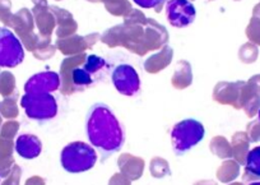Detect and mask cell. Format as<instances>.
<instances>
[{"label": "cell", "mask_w": 260, "mask_h": 185, "mask_svg": "<svg viewBox=\"0 0 260 185\" xmlns=\"http://www.w3.org/2000/svg\"><path fill=\"white\" fill-rule=\"evenodd\" d=\"M86 133L91 146L100 152L102 160L117 153L125 143L121 122L114 111L102 102L89 107L86 116Z\"/></svg>", "instance_id": "1"}, {"label": "cell", "mask_w": 260, "mask_h": 185, "mask_svg": "<svg viewBox=\"0 0 260 185\" xmlns=\"http://www.w3.org/2000/svg\"><path fill=\"white\" fill-rule=\"evenodd\" d=\"M110 67L104 57L93 54L87 55L83 63L72 71V92H82L104 81Z\"/></svg>", "instance_id": "2"}, {"label": "cell", "mask_w": 260, "mask_h": 185, "mask_svg": "<svg viewBox=\"0 0 260 185\" xmlns=\"http://www.w3.org/2000/svg\"><path fill=\"white\" fill-rule=\"evenodd\" d=\"M62 169L71 174H79L91 170L97 162L94 147L84 142H72L62 148L60 155Z\"/></svg>", "instance_id": "3"}, {"label": "cell", "mask_w": 260, "mask_h": 185, "mask_svg": "<svg viewBox=\"0 0 260 185\" xmlns=\"http://www.w3.org/2000/svg\"><path fill=\"white\" fill-rule=\"evenodd\" d=\"M170 136L174 152L177 156H182L203 141L206 128L199 120L184 119L172 127Z\"/></svg>", "instance_id": "4"}, {"label": "cell", "mask_w": 260, "mask_h": 185, "mask_svg": "<svg viewBox=\"0 0 260 185\" xmlns=\"http://www.w3.org/2000/svg\"><path fill=\"white\" fill-rule=\"evenodd\" d=\"M27 117L39 122H46L57 115V101L51 94H24L21 99Z\"/></svg>", "instance_id": "5"}, {"label": "cell", "mask_w": 260, "mask_h": 185, "mask_svg": "<svg viewBox=\"0 0 260 185\" xmlns=\"http://www.w3.org/2000/svg\"><path fill=\"white\" fill-rule=\"evenodd\" d=\"M24 60V49L18 37L8 28L0 27V67L16 68Z\"/></svg>", "instance_id": "6"}, {"label": "cell", "mask_w": 260, "mask_h": 185, "mask_svg": "<svg viewBox=\"0 0 260 185\" xmlns=\"http://www.w3.org/2000/svg\"><path fill=\"white\" fill-rule=\"evenodd\" d=\"M111 81L119 94L133 97L141 91V78L134 67L129 64H120L115 67L111 73Z\"/></svg>", "instance_id": "7"}, {"label": "cell", "mask_w": 260, "mask_h": 185, "mask_svg": "<svg viewBox=\"0 0 260 185\" xmlns=\"http://www.w3.org/2000/svg\"><path fill=\"white\" fill-rule=\"evenodd\" d=\"M166 17L171 26L184 28L195 21L197 9L190 0H169L166 4Z\"/></svg>", "instance_id": "8"}, {"label": "cell", "mask_w": 260, "mask_h": 185, "mask_svg": "<svg viewBox=\"0 0 260 185\" xmlns=\"http://www.w3.org/2000/svg\"><path fill=\"white\" fill-rule=\"evenodd\" d=\"M61 86V78L56 72H41L32 76L24 84L26 94H51Z\"/></svg>", "instance_id": "9"}, {"label": "cell", "mask_w": 260, "mask_h": 185, "mask_svg": "<svg viewBox=\"0 0 260 185\" xmlns=\"http://www.w3.org/2000/svg\"><path fill=\"white\" fill-rule=\"evenodd\" d=\"M16 152L26 160H34L42 152V142L34 134H21L14 143Z\"/></svg>", "instance_id": "10"}, {"label": "cell", "mask_w": 260, "mask_h": 185, "mask_svg": "<svg viewBox=\"0 0 260 185\" xmlns=\"http://www.w3.org/2000/svg\"><path fill=\"white\" fill-rule=\"evenodd\" d=\"M245 177L260 180V146L250 149L245 160Z\"/></svg>", "instance_id": "11"}, {"label": "cell", "mask_w": 260, "mask_h": 185, "mask_svg": "<svg viewBox=\"0 0 260 185\" xmlns=\"http://www.w3.org/2000/svg\"><path fill=\"white\" fill-rule=\"evenodd\" d=\"M134 3L137 4L138 7L144 9H152V8H157L159 4H162L165 0H133Z\"/></svg>", "instance_id": "12"}, {"label": "cell", "mask_w": 260, "mask_h": 185, "mask_svg": "<svg viewBox=\"0 0 260 185\" xmlns=\"http://www.w3.org/2000/svg\"><path fill=\"white\" fill-rule=\"evenodd\" d=\"M249 185H260V180H256V181H252V182H250Z\"/></svg>", "instance_id": "13"}, {"label": "cell", "mask_w": 260, "mask_h": 185, "mask_svg": "<svg viewBox=\"0 0 260 185\" xmlns=\"http://www.w3.org/2000/svg\"><path fill=\"white\" fill-rule=\"evenodd\" d=\"M257 116H259V120H260V110H259V112H257Z\"/></svg>", "instance_id": "14"}]
</instances>
